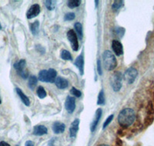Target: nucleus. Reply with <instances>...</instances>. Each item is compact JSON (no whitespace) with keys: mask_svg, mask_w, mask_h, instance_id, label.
<instances>
[{"mask_svg":"<svg viewBox=\"0 0 154 146\" xmlns=\"http://www.w3.org/2000/svg\"><path fill=\"white\" fill-rule=\"evenodd\" d=\"M79 119H75L72 122L69 128V135L71 138H75L76 136L77 132L79 130Z\"/></svg>","mask_w":154,"mask_h":146,"instance_id":"obj_11","label":"nucleus"},{"mask_svg":"<svg viewBox=\"0 0 154 146\" xmlns=\"http://www.w3.org/2000/svg\"><path fill=\"white\" fill-rule=\"evenodd\" d=\"M70 92H71V94H72V96H75V97H77V98H79L81 96H82V93H81L80 91L78 90V89H76L75 88H74V87H72V89H71Z\"/></svg>","mask_w":154,"mask_h":146,"instance_id":"obj_28","label":"nucleus"},{"mask_svg":"<svg viewBox=\"0 0 154 146\" xmlns=\"http://www.w3.org/2000/svg\"><path fill=\"white\" fill-rule=\"evenodd\" d=\"M80 4V0H70L68 2V6L70 9H74L75 7H78Z\"/></svg>","mask_w":154,"mask_h":146,"instance_id":"obj_25","label":"nucleus"},{"mask_svg":"<svg viewBox=\"0 0 154 146\" xmlns=\"http://www.w3.org/2000/svg\"><path fill=\"white\" fill-rule=\"evenodd\" d=\"M26 62L25 59H21L19 60V62L15 63L13 65V67H14L15 69L17 71V72H19V71H22L23 70H25V67H26Z\"/></svg>","mask_w":154,"mask_h":146,"instance_id":"obj_17","label":"nucleus"},{"mask_svg":"<svg viewBox=\"0 0 154 146\" xmlns=\"http://www.w3.org/2000/svg\"><path fill=\"white\" fill-rule=\"evenodd\" d=\"M116 34L120 37H123V35H124L125 33V29L122 28V27H119V28H116L115 30Z\"/></svg>","mask_w":154,"mask_h":146,"instance_id":"obj_29","label":"nucleus"},{"mask_svg":"<svg viewBox=\"0 0 154 146\" xmlns=\"http://www.w3.org/2000/svg\"><path fill=\"white\" fill-rule=\"evenodd\" d=\"M74 64H75V65L79 69V72H80V75H83V73H84V59H83V56L82 55H79L76 58V59H75Z\"/></svg>","mask_w":154,"mask_h":146,"instance_id":"obj_12","label":"nucleus"},{"mask_svg":"<svg viewBox=\"0 0 154 146\" xmlns=\"http://www.w3.org/2000/svg\"><path fill=\"white\" fill-rule=\"evenodd\" d=\"M105 102H106L105 94H104L103 91L101 90L100 92V93H99L97 104H98L99 105H105Z\"/></svg>","mask_w":154,"mask_h":146,"instance_id":"obj_22","label":"nucleus"},{"mask_svg":"<svg viewBox=\"0 0 154 146\" xmlns=\"http://www.w3.org/2000/svg\"><path fill=\"white\" fill-rule=\"evenodd\" d=\"M95 2H96V6H97L98 5V1H95Z\"/></svg>","mask_w":154,"mask_h":146,"instance_id":"obj_39","label":"nucleus"},{"mask_svg":"<svg viewBox=\"0 0 154 146\" xmlns=\"http://www.w3.org/2000/svg\"><path fill=\"white\" fill-rule=\"evenodd\" d=\"M48 129L44 125H35L33 129V135L36 136H42L43 135L47 134Z\"/></svg>","mask_w":154,"mask_h":146,"instance_id":"obj_13","label":"nucleus"},{"mask_svg":"<svg viewBox=\"0 0 154 146\" xmlns=\"http://www.w3.org/2000/svg\"><path fill=\"white\" fill-rule=\"evenodd\" d=\"M102 113H103V110H102V108H98V109L96 110V114H95L94 120L92 122L91 126H90V130H91L92 132H93L96 130V127H97V125H98L99 124V122H100V118H101Z\"/></svg>","mask_w":154,"mask_h":146,"instance_id":"obj_10","label":"nucleus"},{"mask_svg":"<svg viewBox=\"0 0 154 146\" xmlns=\"http://www.w3.org/2000/svg\"><path fill=\"white\" fill-rule=\"evenodd\" d=\"M116 146H123V142L121 141V139L116 138Z\"/></svg>","mask_w":154,"mask_h":146,"instance_id":"obj_34","label":"nucleus"},{"mask_svg":"<svg viewBox=\"0 0 154 146\" xmlns=\"http://www.w3.org/2000/svg\"><path fill=\"white\" fill-rule=\"evenodd\" d=\"M66 129L65 124L62 123L60 122H56L53 125V131L56 134H61Z\"/></svg>","mask_w":154,"mask_h":146,"instance_id":"obj_15","label":"nucleus"},{"mask_svg":"<svg viewBox=\"0 0 154 146\" xmlns=\"http://www.w3.org/2000/svg\"><path fill=\"white\" fill-rule=\"evenodd\" d=\"M136 119V113L132 108L123 109L118 115V122L123 128H128L133 124Z\"/></svg>","mask_w":154,"mask_h":146,"instance_id":"obj_1","label":"nucleus"},{"mask_svg":"<svg viewBox=\"0 0 154 146\" xmlns=\"http://www.w3.org/2000/svg\"><path fill=\"white\" fill-rule=\"evenodd\" d=\"M97 71H98L99 75H101L103 74L102 72V67H101V62H100V60L97 61Z\"/></svg>","mask_w":154,"mask_h":146,"instance_id":"obj_32","label":"nucleus"},{"mask_svg":"<svg viewBox=\"0 0 154 146\" xmlns=\"http://www.w3.org/2000/svg\"><path fill=\"white\" fill-rule=\"evenodd\" d=\"M2 29V26H1V24H0V30Z\"/></svg>","mask_w":154,"mask_h":146,"instance_id":"obj_40","label":"nucleus"},{"mask_svg":"<svg viewBox=\"0 0 154 146\" xmlns=\"http://www.w3.org/2000/svg\"><path fill=\"white\" fill-rule=\"evenodd\" d=\"M137 75H138V71H137V70L135 68H133V67H130V68H129L125 71L123 78H124L125 82L126 83L130 85V84H133L135 82Z\"/></svg>","mask_w":154,"mask_h":146,"instance_id":"obj_5","label":"nucleus"},{"mask_svg":"<svg viewBox=\"0 0 154 146\" xmlns=\"http://www.w3.org/2000/svg\"><path fill=\"white\" fill-rule=\"evenodd\" d=\"M123 75L119 71H116L112 74L110 78V85L114 92H119L122 88Z\"/></svg>","mask_w":154,"mask_h":146,"instance_id":"obj_4","label":"nucleus"},{"mask_svg":"<svg viewBox=\"0 0 154 146\" xmlns=\"http://www.w3.org/2000/svg\"><path fill=\"white\" fill-rule=\"evenodd\" d=\"M75 16L73 12H68L64 16V19H65V21H72L75 19Z\"/></svg>","mask_w":154,"mask_h":146,"instance_id":"obj_27","label":"nucleus"},{"mask_svg":"<svg viewBox=\"0 0 154 146\" xmlns=\"http://www.w3.org/2000/svg\"><path fill=\"white\" fill-rule=\"evenodd\" d=\"M60 56L64 60H69V61H72V57L70 54V52L67 50H62L61 51V54H60Z\"/></svg>","mask_w":154,"mask_h":146,"instance_id":"obj_21","label":"nucleus"},{"mask_svg":"<svg viewBox=\"0 0 154 146\" xmlns=\"http://www.w3.org/2000/svg\"><path fill=\"white\" fill-rule=\"evenodd\" d=\"M99 146H109V145H107V144H100Z\"/></svg>","mask_w":154,"mask_h":146,"instance_id":"obj_38","label":"nucleus"},{"mask_svg":"<svg viewBox=\"0 0 154 146\" xmlns=\"http://www.w3.org/2000/svg\"><path fill=\"white\" fill-rule=\"evenodd\" d=\"M65 108L66 109V111H68V113H73L74 110L75 108V101L73 97L68 96L66 98L65 102Z\"/></svg>","mask_w":154,"mask_h":146,"instance_id":"obj_8","label":"nucleus"},{"mask_svg":"<svg viewBox=\"0 0 154 146\" xmlns=\"http://www.w3.org/2000/svg\"><path fill=\"white\" fill-rule=\"evenodd\" d=\"M36 93H37V96H38V97L41 99H44V98L46 96V90H45V89H44V88L42 87V86H39V87L37 89Z\"/></svg>","mask_w":154,"mask_h":146,"instance_id":"obj_24","label":"nucleus"},{"mask_svg":"<svg viewBox=\"0 0 154 146\" xmlns=\"http://www.w3.org/2000/svg\"><path fill=\"white\" fill-rule=\"evenodd\" d=\"M25 146H34V142L32 141H27Z\"/></svg>","mask_w":154,"mask_h":146,"instance_id":"obj_35","label":"nucleus"},{"mask_svg":"<svg viewBox=\"0 0 154 146\" xmlns=\"http://www.w3.org/2000/svg\"><path fill=\"white\" fill-rule=\"evenodd\" d=\"M67 38L68 40L69 41L70 44H71V47H72V50L74 52H76L79 49V42H78V38H77V35L74 30L70 29L67 32Z\"/></svg>","mask_w":154,"mask_h":146,"instance_id":"obj_6","label":"nucleus"},{"mask_svg":"<svg viewBox=\"0 0 154 146\" xmlns=\"http://www.w3.org/2000/svg\"><path fill=\"white\" fill-rule=\"evenodd\" d=\"M56 2L55 1H52V0H46L45 1V5H46V8H47L49 10L52 11L55 9V6H56Z\"/></svg>","mask_w":154,"mask_h":146,"instance_id":"obj_26","label":"nucleus"},{"mask_svg":"<svg viewBox=\"0 0 154 146\" xmlns=\"http://www.w3.org/2000/svg\"><path fill=\"white\" fill-rule=\"evenodd\" d=\"M40 13V6L38 4H34L29 8L26 13L27 19H31L32 18H35Z\"/></svg>","mask_w":154,"mask_h":146,"instance_id":"obj_7","label":"nucleus"},{"mask_svg":"<svg viewBox=\"0 0 154 146\" xmlns=\"http://www.w3.org/2000/svg\"><path fill=\"white\" fill-rule=\"evenodd\" d=\"M74 27H75V32H76V34L79 37V38L80 40L82 39V26L80 23H76L74 25Z\"/></svg>","mask_w":154,"mask_h":146,"instance_id":"obj_19","label":"nucleus"},{"mask_svg":"<svg viewBox=\"0 0 154 146\" xmlns=\"http://www.w3.org/2000/svg\"><path fill=\"white\" fill-rule=\"evenodd\" d=\"M103 62L104 68L107 71H112L117 66V61L115 56L110 51L106 50L103 54Z\"/></svg>","mask_w":154,"mask_h":146,"instance_id":"obj_2","label":"nucleus"},{"mask_svg":"<svg viewBox=\"0 0 154 146\" xmlns=\"http://www.w3.org/2000/svg\"><path fill=\"white\" fill-rule=\"evenodd\" d=\"M123 5V1L122 0H116V1H114V2L112 5V9L114 11H117L120 9L122 6Z\"/></svg>","mask_w":154,"mask_h":146,"instance_id":"obj_23","label":"nucleus"},{"mask_svg":"<svg viewBox=\"0 0 154 146\" xmlns=\"http://www.w3.org/2000/svg\"><path fill=\"white\" fill-rule=\"evenodd\" d=\"M38 29H39V22L35 21L32 24H31L30 26V29H31V32L33 35H37L38 32Z\"/></svg>","mask_w":154,"mask_h":146,"instance_id":"obj_20","label":"nucleus"},{"mask_svg":"<svg viewBox=\"0 0 154 146\" xmlns=\"http://www.w3.org/2000/svg\"><path fill=\"white\" fill-rule=\"evenodd\" d=\"M2 103V100H1V98H0V104Z\"/></svg>","mask_w":154,"mask_h":146,"instance_id":"obj_41","label":"nucleus"},{"mask_svg":"<svg viewBox=\"0 0 154 146\" xmlns=\"http://www.w3.org/2000/svg\"><path fill=\"white\" fill-rule=\"evenodd\" d=\"M55 83H56V87L60 89H65L69 86L68 81L66 78H62V77H58V78H56V81H55Z\"/></svg>","mask_w":154,"mask_h":146,"instance_id":"obj_14","label":"nucleus"},{"mask_svg":"<svg viewBox=\"0 0 154 146\" xmlns=\"http://www.w3.org/2000/svg\"><path fill=\"white\" fill-rule=\"evenodd\" d=\"M113 117H114L113 115H110L108 117V118H106V120L105 122L103 123V129H105L106 128L107 126L109 125V123H110V122L112 121V119H113Z\"/></svg>","mask_w":154,"mask_h":146,"instance_id":"obj_30","label":"nucleus"},{"mask_svg":"<svg viewBox=\"0 0 154 146\" xmlns=\"http://www.w3.org/2000/svg\"><path fill=\"white\" fill-rule=\"evenodd\" d=\"M16 92H17L18 96H19L20 99H21L22 102H23V104H24L25 105L29 106L30 105V100H29V98L27 97V96H26V95H25L24 93H23V91H22L20 89H19V88H16Z\"/></svg>","mask_w":154,"mask_h":146,"instance_id":"obj_16","label":"nucleus"},{"mask_svg":"<svg viewBox=\"0 0 154 146\" xmlns=\"http://www.w3.org/2000/svg\"><path fill=\"white\" fill-rule=\"evenodd\" d=\"M112 49L114 53L117 56H120L123 54V45L118 40H113L112 42Z\"/></svg>","mask_w":154,"mask_h":146,"instance_id":"obj_9","label":"nucleus"},{"mask_svg":"<svg viewBox=\"0 0 154 146\" xmlns=\"http://www.w3.org/2000/svg\"><path fill=\"white\" fill-rule=\"evenodd\" d=\"M53 141H54V138H53L52 141H49V146H53Z\"/></svg>","mask_w":154,"mask_h":146,"instance_id":"obj_37","label":"nucleus"},{"mask_svg":"<svg viewBox=\"0 0 154 146\" xmlns=\"http://www.w3.org/2000/svg\"><path fill=\"white\" fill-rule=\"evenodd\" d=\"M37 82H38V78H36L35 75H32V76H30L29 78L28 82V85L29 87V89H32V90L35 89V87L37 85Z\"/></svg>","mask_w":154,"mask_h":146,"instance_id":"obj_18","label":"nucleus"},{"mask_svg":"<svg viewBox=\"0 0 154 146\" xmlns=\"http://www.w3.org/2000/svg\"><path fill=\"white\" fill-rule=\"evenodd\" d=\"M18 74H19V75H20L22 78H24V79H26V78L29 77V72L27 71H26V70H23V71H19V72H18Z\"/></svg>","mask_w":154,"mask_h":146,"instance_id":"obj_31","label":"nucleus"},{"mask_svg":"<svg viewBox=\"0 0 154 146\" xmlns=\"http://www.w3.org/2000/svg\"><path fill=\"white\" fill-rule=\"evenodd\" d=\"M56 71L54 68L49 70H42L38 73V80L42 82H55L56 79Z\"/></svg>","mask_w":154,"mask_h":146,"instance_id":"obj_3","label":"nucleus"},{"mask_svg":"<svg viewBox=\"0 0 154 146\" xmlns=\"http://www.w3.org/2000/svg\"><path fill=\"white\" fill-rule=\"evenodd\" d=\"M36 49L37 51H38V52H40V53H42V54H43V53H45V49H44L42 46H41V45H36Z\"/></svg>","mask_w":154,"mask_h":146,"instance_id":"obj_33","label":"nucleus"},{"mask_svg":"<svg viewBox=\"0 0 154 146\" xmlns=\"http://www.w3.org/2000/svg\"><path fill=\"white\" fill-rule=\"evenodd\" d=\"M0 146H10V144H8V143L5 142V141H1V142H0Z\"/></svg>","mask_w":154,"mask_h":146,"instance_id":"obj_36","label":"nucleus"}]
</instances>
